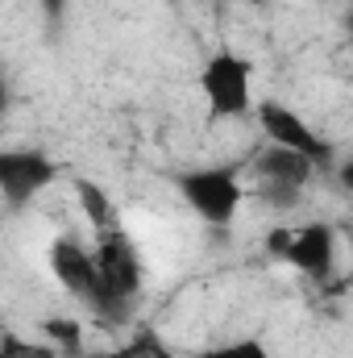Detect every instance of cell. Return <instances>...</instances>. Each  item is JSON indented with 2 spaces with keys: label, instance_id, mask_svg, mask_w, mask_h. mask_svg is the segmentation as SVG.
<instances>
[{
  "label": "cell",
  "instance_id": "6da1fadb",
  "mask_svg": "<svg viewBox=\"0 0 353 358\" xmlns=\"http://www.w3.org/2000/svg\"><path fill=\"white\" fill-rule=\"evenodd\" d=\"M91 255H96V296H91L88 313H96V321H104V325H121V321H129V313L142 296V283H146L142 250L129 238V229L121 225V229L96 234Z\"/></svg>",
  "mask_w": 353,
  "mask_h": 358
},
{
  "label": "cell",
  "instance_id": "7a4b0ae2",
  "mask_svg": "<svg viewBox=\"0 0 353 358\" xmlns=\"http://www.w3.org/2000/svg\"><path fill=\"white\" fill-rule=\"evenodd\" d=\"M175 187H179V196H183V204L208 229H233V221H237V213L246 204L241 167H229V163H208V167L179 171Z\"/></svg>",
  "mask_w": 353,
  "mask_h": 358
},
{
  "label": "cell",
  "instance_id": "3957f363",
  "mask_svg": "<svg viewBox=\"0 0 353 358\" xmlns=\"http://www.w3.org/2000/svg\"><path fill=\"white\" fill-rule=\"evenodd\" d=\"M200 96L212 121L250 117L258 108L254 104V63L233 46H216L200 67Z\"/></svg>",
  "mask_w": 353,
  "mask_h": 358
},
{
  "label": "cell",
  "instance_id": "277c9868",
  "mask_svg": "<svg viewBox=\"0 0 353 358\" xmlns=\"http://www.w3.org/2000/svg\"><path fill=\"white\" fill-rule=\"evenodd\" d=\"M266 250L278 255L299 275L316 279V283H329L333 271H337V234L324 221H308L299 229H270L266 234Z\"/></svg>",
  "mask_w": 353,
  "mask_h": 358
},
{
  "label": "cell",
  "instance_id": "5b68a950",
  "mask_svg": "<svg viewBox=\"0 0 353 358\" xmlns=\"http://www.w3.org/2000/svg\"><path fill=\"white\" fill-rule=\"evenodd\" d=\"M59 163L42 150V146H25V150H0V196L4 208L17 213L29 200H38L54 179H59Z\"/></svg>",
  "mask_w": 353,
  "mask_h": 358
},
{
  "label": "cell",
  "instance_id": "8992f818",
  "mask_svg": "<svg viewBox=\"0 0 353 358\" xmlns=\"http://www.w3.org/2000/svg\"><path fill=\"white\" fill-rule=\"evenodd\" d=\"M254 117H258V129L266 134V142L287 146V150H299V155L312 159L320 171H333V146H329L291 104H283V100H262V104L254 108Z\"/></svg>",
  "mask_w": 353,
  "mask_h": 358
},
{
  "label": "cell",
  "instance_id": "52a82bcc",
  "mask_svg": "<svg viewBox=\"0 0 353 358\" xmlns=\"http://www.w3.org/2000/svg\"><path fill=\"white\" fill-rule=\"evenodd\" d=\"M46 263H50V275L59 279V287L88 308L91 296H96V255H91V246H84L75 234H59L50 242Z\"/></svg>",
  "mask_w": 353,
  "mask_h": 358
},
{
  "label": "cell",
  "instance_id": "ba28073f",
  "mask_svg": "<svg viewBox=\"0 0 353 358\" xmlns=\"http://www.w3.org/2000/svg\"><path fill=\"white\" fill-rule=\"evenodd\" d=\"M320 167L312 163V159H303L299 150H287V146H262L250 163H246V176L250 183H266V179H274V183H295V187H308L312 176H316Z\"/></svg>",
  "mask_w": 353,
  "mask_h": 358
},
{
  "label": "cell",
  "instance_id": "9c48e42d",
  "mask_svg": "<svg viewBox=\"0 0 353 358\" xmlns=\"http://www.w3.org/2000/svg\"><path fill=\"white\" fill-rule=\"evenodd\" d=\"M75 200H80V213L88 217L91 234L121 229V208H117V200L108 196V187H100L96 179H88V176L75 179Z\"/></svg>",
  "mask_w": 353,
  "mask_h": 358
},
{
  "label": "cell",
  "instance_id": "30bf717a",
  "mask_svg": "<svg viewBox=\"0 0 353 358\" xmlns=\"http://www.w3.org/2000/svg\"><path fill=\"white\" fill-rule=\"evenodd\" d=\"M96 358H179V355L163 342V334H158V329L137 325L121 346H108V350H100Z\"/></svg>",
  "mask_w": 353,
  "mask_h": 358
},
{
  "label": "cell",
  "instance_id": "8fae6325",
  "mask_svg": "<svg viewBox=\"0 0 353 358\" xmlns=\"http://www.w3.org/2000/svg\"><path fill=\"white\" fill-rule=\"evenodd\" d=\"M42 338H46L50 346H59L63 355H80V350H84V325H80L75 317H67V313L46 317V321H42Z\"/></svg>",
  "mask_w": 353,
  "mask_h": 358
},
{
  "label": "cell",
  "instance_id": "7c38bea8",
  "mask_svg": "<svg viewBox=\"0 0 353 358\" xmlns=\"http://www.w3.org/2000/svg\"><path fill=\"white\" fill-rule=\"evenodd\" d=\"M0 358H63V350L50 346L46 338L33 342V338H21V334L4 329V338H0Z\"/></svg>",
  "mask_w": 353,
  "mask_h": 358
},
{
  "label": "cell",
  "instance_id": "4fadbf2b",
  "mask_svg": "<svg viewBox=\"0 0 353 358\" xmlns=\"http://www.w3.org/2000/svg\"><path fill=\"white\" fill-rule=\"evenodd\" d=\"M254 196L262 200L266 208H274V213H291V208L303 204V187H295V183H274V179L254 183Z\"/></svg>",
  "mask_w": 353,
  "mask_h": 358
},
{
  "label": "cell",
  "instance_id": "5bb4252c",
  "mask_svg": "<svg viewBox=\"0 0 353 358\" xmlns=\"http://www.w3.org/2000/svg\"><path fill=\"white\" fill-rule=\"evenodd\" d=\"M195 358H274V355L266 350L262 338H229V342L204 346Z\"/></svg>",
  "mask_w": 353,
  "mask_h": 358
},
{
  "label": "cell",
  "instance_id": "9a60e30c",
  "mask_svg": "<svg viewBox=\"0 0 353 358\" xmlns=\"http://www.w3.org/2000/svg\"><path fill=\"white\" fill-rule=\"evenodd\" d=\"M38 4H42V13H46L50 29H59V21H63V13H67V0H38Z\"/></svg>",
  "mask_w": 353,
  "mask_h": 358
},
{
  "label": "cell",
  "instance_id": "2e32d148",
  "mask_svg": "<svg viewBox=\"0 0 353 358\" xmlns=\"http://www.w3.org/2000/svg\"><path fill=\"white\" fill-rule=\"evenodd\" d=\"M337 183H341V187H345V192L353 196V155L337 163Z\"/></svg>",
  "mask_w": 353,
  "mask_h": 358
},
{
  "label": "cell",
  "instance_id": "e0dca14e",
  "mask_svg": "<svg viewBox=\"0 0 353 358\" xmlns=\"http://www.w3.org/2000/svg\"><path fill=\"white\" fill-rule=\"evenodd\" d=\"M345 38H350V46H353V8L345 13Z\"/></svg>",
  "mask_w": 353,
  "mask_h": 358
},
{
  "label": "cell",
  "instance_id": "ac0fdd59",
  "mask_svg": "<svg viewBox=\"0 0 353 358\" xmlns=\"http://www.w3.org/2000/svg\"><path fill=\"white\" fill-rule=\"evenodd\" d=\"M250 4H266V0H250Z\"/></svg>",
  "mask_w": 353,
  "mask_h": 358
}]
</instances>
